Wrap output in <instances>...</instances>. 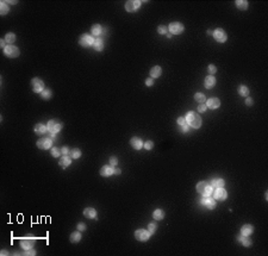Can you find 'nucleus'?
<instances>
[{
  "instance_id": "5fc2aeb1",
  "label": "nucleus",
  "mask_w": 268,
  "mask_h": 256,
  "mask_svg": "<svg viewBox=\"0 0 268 256\" xmlns=\"http://www.w3.org/2000/svg\"><path fill=\"white\" fill-rule=\"evenodd\" d=\"M7 254H8V253H7L6 250H3V251H1V255H7Z\"/></svg>"
},
{
  "instance_id": "3c124183",
  "label": "nucleus",
  "mask_w": 268,
  "mask_h": 256,
  "mask_svg": "<svg viewBox=\"0 0 268 256\" xmlns=\"http://www.w3.org/2000/svg\"><path fill=\"white\" fill-rule=\"evenodd\" d=\"M36 253H35V250H27L26 253H25V255H35Z\"/></svg>"
},
{
  "instance_id": "7c9ffc66",
  "label": "nucleus",
  "mask_w": 268,
  "mask_h": 256,
  "mask_svg": "<svg viewBox=\"0 0 268 256\" xmlns=\"http://www.w3.org/2000/svg\"><path fill=\"white\" fill-rule=\"evenodd\" d=\"M91 31H92V34H93L94 36H99V35H101V26H100V25H98V24H95V25H93V26H92Z\"/></svg>"
},
{
  "instance_id": "864d4df0",
  "label": "nucleus",
  "mask_w": 268,
  "mask_h": 256,
  "mask_svg": "<svg viewBox=\"0 0 268 256\" xmlns=\"http://www.w3.org/2000/svg\"><path fill=\"white\" fill-rule=\"evenodd\" d=\"M5 43H6L5 41H1V42H0V45H1V48H4V49L6 48V45H5Z\"/></svg>"
},
{
  "instance_id": "ea45409f",
  "label": "nucleus",
  "mask_w": 268,
  "mask_h": 256,
  "mask_svg": "<svg viewBox=\"0 0 268 256\" xmlns=\"http://www.w3.org/2000/svg\"><path fill=\"white\" fill-rule=\"evenodd\" d=\"M178 124L181 125V126H182V125H186V124H187L186 118H185V117H179V118H178Z\"/></svg>"
},
{
  "instance_id": "c85d7f7f",
  "label": "nucleus",
  "mask_w": 268,
  "mask_h": 256,
  "mask_svg": "<svg viewBox=\"0 0 268 256\" xmlns=\"http://www.w3.org/2000/svg\"><path fill=\"white\" fill-rule=\"evenodd\" d=\"M153 216H154V218H155L156 220H161V219H163V217H165V213H163L162 210H155Z\"/></svg>"
},
{
  "instance_id": "f704fd0d",
  "label": "nucleus",
  "mask_w": 268,
  "mask_h": 256,
  "mask_svg": "<svg viewBox=\"0 0 268 256\" xmlns=\"http://www.w3.org/2000/svg\"><path fill=\"white\" fill-rule=\"evenodd\" d=\"M41 97L43 98L44 100H49L51 98V91L50 90H44L41 92Z\"/></svg>"
},
{
  "instance_id": "aec40b11",
  "label": "nucleus",
  "mask_w": 268,
  "mask_h": 256,
  "mask_svg": "<svg viewBox=\"0 0 268 256\" xmlns=\"http://www.w3.org/2000/svg\"><path fill=\"white\" fill-rule=\"evenodd\" d=\"M237 240L241 241V243L244 245V247H250L252 245V240L248 237V236H243V235L237 236Z\"/></svg>"
},
{
  "instance_id": "6e6552de",
  "label": "nucleus",
  "mask_w": 268,
  "mask_h": 256,
  "mask_svg": "<svg viewBox=\"0 0 268 256\" xmlns=\"http://www.w3.org/2000/svg\"><path fill=\"white\" fill-rule=\"evenodd\" d=\"M61 127H62V124H60L56 120H50L47 125V129L50 133H57L60 130H61Z\"/></svg>"
},
{
  "instance_id": "f8f14e48",
  "label": "nucleus",
  "mask_w": 268,
  "mask_h": 256,
  "mask_svg": "<svg viewBox=\"0 0 268 256\" xmlns=\"http://www.w3.org/2000/svg\"><path fill=\"white\" fill-rule=\"evenodd\" d=\"M200 203H202L204 206H206L207 209H210V210H213V209L216 207V200H215L213 198H211V196H208V195L204 196Z\"/></svg>"
},
{
  "instance_id": "6ab92c4d",
  "label": "nucleus",
  "mask_w": 268,
  "mask_h": 256,
  "mask_svg": "<svg viewBox=\"0 0 268 256\" xmlns=\"http://www.w3.org/2000/svg\"><path fill=\"white\" fill-rule=\"evenodd\" d=\"M253 226L252 225H249V224H245V225H243L242 226V229H241V233L243 235V236H250L252 233H253Z\"/></svg>"
},
{
  "instance_id": "cd10ccee",
  "label": "nucleus",
  "mask_w": 268,
  "mask_h": 256,
  "mask_svg": "<svg viewBox=\"0 0 268 256\" xmlns=\"http://www.w3.org/2000/svg\"><path fill=\"white\" fill-rule=\"evenodd\" d=\"M249 88H248L247 86H240L238 87V93H240V95L242 97H248L249 95Z\"/></svg>"
},
{
  "instance_id": "0eeeda50",
  "label": "nucleus",
  "mask_w": 268,
  "mask_h": 256,
  "mask_svg": "<svg viewBox=\"0 0 268 256\" xmlns=\"http://www.w3.org/2000/svg\"><path fill=\"white\" fill-rule=\"evenodd\" d=\"M168 29H169V31L172 32V34H174V35H180V34H182V31H184V25L181 24V23H178V22H175V23H171L169 24V26H168Z\"/></svg>"
},
{
  "instance_id": "603ef678",
  "label": "nucleus",
  "mask_w": 268,
  "mask_h": 256,
  "mask_svg": "<svg viewBox=\"0 0 268 256\" xmlns=\"http://www.w3.org/2000/svg\"><path fill=\"white\" fill-rule=\"evenodd\" d=\"M122 172H121V169L119 168H116V169H113V174H121Z\"/></svg>"
},
{
  "instance_id": "72a5a7b5",
  "label": "nucleus",
  "mask_w": 268,
  "mask_h": 256,
  "mask_svg": "<svg viewBox=\"0 0 268 256\" xmlns=\"http://www.w3.org/2000/svg\"><path fill=\"white\" fill-rule=\"evenodd\" d=\"M14 41H16V36H14V34L10 32V34H7V35L5 36V42H6V43H10V45H11V43H13Z\"/></svg>"
},
{
  "instance_id": "c03bdc74",
  "label": "nucleus",
  "mask_w": 268,
  "mask_h": 256,
  "mask_svg": "<svg viewBox=\"0 0 268 256\" xmlns=\"http://www.w3.org/2000/svg\"><path fill=\"white\" fill-rule=\"evenodd\" d=\"M117 163H118L117 157H114V156L110 157V164H111V166H117Z\"/></svg>"
},
{
  "instance_id": "f3484780",
  "label": "nucleus",
  "mask_w": 268,
  "mask_h": 256,
  "mask_svg": "<svg viewBox=\"0 0 268 256\" xmlns=\"http://www.w3.org/2000/svg\"><path fill=\"white\" fill-rule=\"evenodd\" d=\"M71 163H72V157L68 155H62V157L60 159V166H62L63 168L68 167Z\"/></svg>"
},
{
  "instance_id": "1a4fd4ad",
  "label": "nucleus",
  "mask_w": 268,
  "mask_h": 256,
  "mask_svg": "<svg viewBox=\"0 0 268 256\" xmlns=\"http://www.w3.org/2000/svg\"><path fill=\"white\" fill-rule=\"evenodd\" d=\"M79 43H80L82 47H91L94 43V39H93V37L91 35H87L86 34V35H82L80 37V39H79Z\"/></svg>"
},
{
  "instance_id": "9b49d317",
  "label": "nucleus",
  "mask_w": 268,
  "mask_h": 256,
  "mask_svg": "<svg viewBox=\"0 0 268 256\" xmlns=\"http://www.w3.org/2000/svg\"><path fill=\"white\" fill-rule=\"evenodd\" d=\"M215 39L217 42H219V43H223L226 41V34L224 32V30H222V29H217V30H215V32L212 34Z\"/></svg>"
},
{
  "instance_id": "37998d69",
  "label": "nucleus",
  "mask_w": 268,
  "mask_h": 256,
  "mask_svg": "<svg viewBox=\"0 0 268 256\" xmlns=\"http://www.w3.org/2000/svg\"><path fill=\"white\" fill-rule=\"evenodd\" d=\"M206 105L205 104H200L199 106H198V112H200V113H203V112H205L206 111Z\"/></svg>"
},
{
  "instance_id": "20e7f679",
  "label": "nucleus",
  "mask_w": 268,
  "mask_h": 256,
  "mask_svg": "<svg viewBox=\"0 0 268 256\" xmlns=\"http://www.w3.org/2000/svg\"><path fill=\"white\" fill-rule=\"evenodd\" d=\"M212 195L215 200H225L228 193L223 187H221V188H215V191H212Z\"/></svg>"
},
{
  "instance_id": "393cba45",
  "label": "nucleus",
  "mask_w": 268,
  "mask_h": 256,
  "mask_svg": "<svg viewBox=\"0 0 268 256\" xmlns=\"http://www.w3.org/2000/svg\"><path fill=\"white\" fill-rule=\"evenodd\" d=\"M93 47L97 51H101L103 49H104V42H103V39L101 38H97L94 43H93Z\"/></svg>"
},
{
  "instance_id": "b1692460",
  "label": "nucleus",
  "mask_w": 268,
  "mask_h": 256,
  "mask_svg": "<svg viewBox=\"0 0 268 256\" xmlns=\"http://www.w3.org/2000/svg\"><path fill=\"white\" fill-rule=\"evenodd\" d=\"M161 73H162L161 67L155 66V67H153V68H151V71H150V76H151V77H154V79H156V77H158V76L161 75Z\"/></svg>"
},
{
  "instance_id": "a211bd4d",
  "label": "nucleus",
  "mask_w": 268,
  "mask_h": 256,
  "mask_svg": "<svg viewBox=\"0 0 268 256\" xmlns=\"http://www.w3.org/2000/svg\"><path fill=\"white\" fill-rule=\"evenodd\" d=\"M34 240H30V238H24V240H22V242H21V245H22V248L23 249H26V250H29L30 248H32L34 247Z\"/></svg>"
},
{
  "instance_id": "7ed1b4c3",
  "label": "nucleus",
  "mask_w": 268,
  "mask_h": 256,
  "mask_svg": "<svg viewBox=\"0 0 268 256\" xmlns=\"http://www.w3.org/2000/svg\"><path fill=\"white\" fill-rule=\"evenodd\" d=\"M31 88H32L34 92L39 93V92L44 91V82L41 80V79L35 77V79H32V81H31Z\"/></svg>"
},
{
  "instance_id": "9d476101",
  "label": "nucleus",
  "mask_w": 268,
  "mask_h": 256,
  "mask_svg": "<svg viewBox=\"0 0 268 256\" xmlns=\"http://www.w3.org/2000/svg\"><path fill=\"white\" fill-rule=\"evenodd\" d=\"M140 6H141V1H138V0H130V1H127L125 4V10L127 12H135Z\"/></svg>"
},
{
  "instance_id": "e433bc0d",
  "label": "nucleus",
  "mask_w": 268,
  "mask_h": 256,
  "mask_svg": "<svg viewBox=\"0 0 268 256\" xmlns=\"http://www.w3.org/2000/svg\"><path fill=\"white\" fill-rule=\"evenodd\" d=\"M157 229V225L155 223H150V224H148V231L150 232V233H154Z\"/></svg>"
},
{
  "instance_id": "58836bf2",
  "label": "nucleus",
  "mask_w": 268,
  "mask_h": 256,
  "mask_svg": "<svg viewBox=\"0 0 268 256\" xmlns=\"http://www.w3.org/2000/svg\"><path fill=\"white\" fill-rule=\"evenodd\" d=\"M51 155L54 157H58L60 155H61V150H58V148H53V149H51Z\"/></svg>"
},
{
  "instance_id": "79ce46f5",
  "label": "nucleus",
  "mask_w": 268,
  "mask_h": 256,
  "mask_svg": "<svg viewBox=\"0 0 268 256\" xmlns=\"http://www.w3.org/2000/svg\"><path fill=\"white\" fill-rule=\"evenodd\" d=\"M153 146H154V143H153L151 141H148V142H145V143H144V148H145L147 150H150Z\"/></svg>"
},
{
  "instance_id": "f03ea898",
  "label": "nucleus",
  "mask_w": 268,
  "mask_h": 256,
  "mask_svg": "<svg viewBox=\"0 0 268 256\" xmlns=\"http://www.w3.org/2000/svg\"><path fill=\"white\" fill-rule=\"evenodd\" d=\"M197 191H198V193H199V194L206 196V195H211L213 188L211 187V185H208L207 182L202 181V182H198V185H197Z\"/></svg>"
},
{
  "instance_id": "4468645a",
  "label": "nucleus",
  "mask_w": 268,
  "mask_h": 256,
  "mask_svg": "<svg viewBox=\"0 0 268 256\" xmlns=\"http://www.w3.org/2000/svg\"><path fill=\"white\" fill-rule=\"evenodd\" d=\"M206 106L210 107V109H218L221 106V100L217 99V98H212V99L206 101Z\"/></svg>"
},
{
  "instance_id": "39448f33",
  "label": "nucleus",
  "mask_w": 268,
  "mask_h": 256,
  "mask_svg": "<svg viewBox=\"0 0 268 256\" xmlns=\"http://www.w3.org/2000/svg\"><path fill=\"white\" fill-rule=\"evenodd\" d=\"M4 54L7 56V57H11V58H13V57H17L18 55H19V49L17 48V47H14V45H7L5 49H4Z\"/></svg>"
},
{
  "instance_id": "a878e982",
  "label": "nucleus",
  "mask_w": 268,
  "mask_h": 256,
  "mask_svg": "<svg viewBox=\"0 0 268 256\" xmlns=\"http://www.w3.org/2000/svg\"><path fill=\"white\" fill-rule=\"evenodd\" d=\"M47 131H48V129L43 124H36L35 125V132L37 135H44Z\"/></svg>"
},
{
  "instance_id": "4be33fe9",
  "label": "nucleus",
  "mask_w": 268,
  "mask_h": 256,
  "mask_svg": "<svg viewBox=\"0 0 268 256\" xmlns=\"http://www.w3.org/2000/svg\"><path fill=\"white\" fill-rule=\"evenodd\" d=\"M84 214H85V217H87V218H89V219H93V218L97 217V212H95V210L92 209V207L86 209V210L84 211Z\"/></svg>"
},
{
  "instance_id": "423d86ee",
  "label": "nucleus",
  "mask_w": 268,
  "mask_h": 256,
  "mask_svg": "<svg viewBox=\"0 0 268 256\" xmlns=\"http://www.w3.org/2000/svg\"><path fill=\"white\" fill-rule=\"evenodd\" d=\"M135 237L136 240L141 241V242H144V241H148L149 237H150V232L148 230H144V229H140L135 232Z\"/></svg>"
},
{
  "instance_id": "f257e3e1",
  "label": "nucleus",
  "mask_w": 268,
  "mask_h": 256,
  "mask_svg": "<svg viewBox=\"0 0 268 256\" xmlns=\"http://www.w3.org/2000/svg\"><path fill=\"white\" fill-rule=\"evenodd\" d=\"M185 118H186L187 124L190 125V126H192V127H194V129H199V127L202 126V118H200V116L198 114V113H195V112H188Z\"/></svg>"
},
{
  "instance_id": "09e8293b",
  "label": "nucleus",
  "mask_w": 268,
  "mask_h": 256,
  "mask_svg": "<svg viewBox=\"0 0 268 256\" xmlns=\"http://www.w3.org/2000/svg\"><path fill=\"white\" fill-rule=\"evenodd\" d=\"M188 130H190V125H187V124H186V125H182V129H181L182 132H187Z\"/></svg>"
},
{
  "instance_id": "dca6fc26",
  "label": "nucleus",
  "mask_w": 268,
  "mask_h": 256,
  "mask_svg": "<svg viewBox=\"0 0 268 256\" xmlns=\"http://www.w3.org/2000/svg\"><path fill=\"white\" fill-rule=\"evenodd\" d=\"M216 85V79L212 76V75H208V76H206L205 77V81H204V86L206 87V88H212L213 86Z\"/></svg>"
},
{
  "instance_id": "ddd939ff",
  "label": "nucleus",
  "mask_w": 268,
  "mask_h": 256,
  "mask_svg": "<svg viewBox=\"0 0 268 256\" xmlns=\"http://www.w3.org/2000/svg\"><path fill=\"white\" fill-rule=\"evenodd\" d=\"M53 145V140L50 138H41L38 142H37V146L41 148V149H49V148H51Z\"/></svg>"
},
{
  "instance_id": "5701e85b",
  "label": "nucleus",
  "mask_w": 268,
  "mask_h": 256,
  "mask_svg": "<svg viewBox=\"0 0 268 256\" xmlns=\"http://www.w3.org/2000/svg\"><path fill=\"white\" fill-rule=\"evenodd\" d=\"M210 185H211L212 188H221V187L224 186V180L223 179H212Z\"/></svg>"
},
{
  "instance_id": "a19ab883",
  "label": "nucleus",
  "mask_w": 268,
  "mask_h": 256,
  "mask_svg": "<svg viewBox=\"0 0 268 256\" xmlns=\"http://www.w3.org/2000/svg\"><path fill=\"white\" fill-rule=\"evenodd\" d=\"M216 72H217V68H216V66H213V64H210V66H208V73H210V75L215 74Z\"/></svg>"
},
{
  "instance_id": "473e14b6",
  "label": "nucleus",
  "mask_w": 268,
  "mask_h": 256,
  "mask_svg": "<svg viewBox=\"0 0 268 256\" xmlns=\"http://www.w3.org/2000/svg\"><path fill=\"white\" fill-rule=\"evenodd\" d=\"M194 100L198 101V103H200V104H204L206 101V98H205V95L203 93H197L194 95Z\"/></svg>"
},
{
  "instance_id": "49530a36",
  "label": "nucleus",
  "mask_w": 268,
  "mask_h": 256,
  "mask_svg": "<svg viewBox=\"0 0 268 256\" xmlns=\"http://www.w3.org/2000/svg\"><path fill=\"white\" fill-rule=\"evenodd\" d=\"M68 153H69V150H68L67 146H63L62 149H61V154H62V155H68Z\"/></svg>"
},
{
  "instance_id": "a18cd8bd",
  "label": "nucleus",
  "mask_w": 268,
  "mask_h": 256,
  "mask_svg": "<svg viewBox=\"0 0 268 256\" xmlns=\"http://www.w3.org/2000/svg\"><path fill=\"white\" fill-rule=\"evenodd\" d=\"M77 230L79 231H85L86 230V225L84 223H79L77 224Z\"/></svg>"
},
{
  "instance_id": "2eb2a0df",
  "label": "nucleus",
  "mask_w": 268,
  "mask_h": 256,
  "mask_svg": "<svg viewBox=\"0 0 268 256\" xmlns=\"http://www.w3.org/2000/svg\"><path fill=\"white\" fill-rule=\"evenodd\" d=\"M130 144L132 145V148H135L136 150H140V149L143 148V142L138 138V137H134V138H131Z\"/></svg>"
},
{
  "instance_id": "4c0bfd02",
  "label": "nucleus",
  "mask_w": 268,
  "mask_h": 256,
  "mask_svg": "<svg viewBox=\"0 0 268 256\" xmlns=\"http://www.w3.org/2000/svg\"><path fill=\"white\" fill-rule=\"evenodd\" d=\"M167 30H168V27L165 26V25H161V26L157 27V32L160 34V35H166V34H167Z\"/></svg>"
},
{
  "instance_id": "de8ad7c7",
  "label": "nucleus",
  "mask_w": 268,
  "mask_h": 256,
  "mask_svg": "<svg viewBox=\"0 0 268 256\" xmlns=\"http://www.w3.org/2000/svg\"><path fill=\"white\" fill-rule=\"evenodd\" d=\"M153 84H154L153 79H147V80H145V85L147 86H153Z\"/></svg>"
},
{
  "instance_id": "bb28decb",
  "label": "nucleus",
  "mask_w": 268,
  "mask_h": 256,
  "mask_svg": "<svg viewBox=\"0 0 268 256\" xmlns=\"http://www.w3.org/2000/svg\"><path fill=\"white\" fill-rule=\"evenodd\" d=\"M69 240H71V242H72V243H77L79 241L81 240V233L79 232V231L73 232V233L71 235V237H69Z\"/></svg>"
},
{
  "instance_id": "412c9836",
  "label": "nucleus",
  "mask_w": 268,
  "mask_h": 256,
  "mask_svg": "<svg viewBox=\"0 0 268 256\" xmlns=\"http://www.w3.org/2000/svg\"><path fill=\"white\" fill-rule=\"evenodd\" d=\"M113 174V168L112 167H108V166H105L100 169V175L101 176H111Z\"/></svg>"
},
{
  "instance_id": "c9c22d12",
  "label": "nucleus",
  "mask_w": 268,
  "mask_h": 256,
  "mask_svg": "<svg viewBox=\"0 0 268 256\" xmlns=\"http://www.w3.org/2000/svg\"><path fill=\"white\" fill-rule=\"evenodd\" d=\"M0 11H1V16H5L8 12V6L6 5L5 1L1 3V6H0Z\"/></svg>"
},
{
  "instance_id": "c756f323",
  "label": "nucleus",
  "mask_w": 268,
  "mask_h": 256,
  "mask_svg": "<svg viewBox=\"0 0 268 256\" xmlns=\"http://www.w3.org/2000/svg\"><path fill=\"white\" fill-rule=\"evenodd\" d=\"M236 6H237V8H240V10H247L248 1H245V0H237V1H236Z\"/></svg>"
},
{
  "instance_id": "8fccbe9b",
  "label": "nucleus",
  "mask_w": 268,
  "mask_h": 256,
  "mask_svg": "<svg viewBox=\"0 0 268 256\" xmlns=\"http://www.w3.org/2000/svg\"><path fill=\"white\" fill-rule=\"evenodd\" d=\"M245 104H247L248 106H250V105H253V99H252V98H247V100H245Z\"/></svg>"
},
{
  "instance_id": "2f4dec72",
  "label": "nucleus",
  "mask_w": 268,
  "mask_h": 256,
  "mask_svg": "<svg viewBox=\"0 0 268 256\" xmlns=\"http://www.w3.org/2000/svg\"><path fill=\"white\" fill-rule=\"evenodd\" d=\"M69 156L72 159H79L81 156V151L79 149H72V150H69Z\"/></svg>"
}]
</instances>
